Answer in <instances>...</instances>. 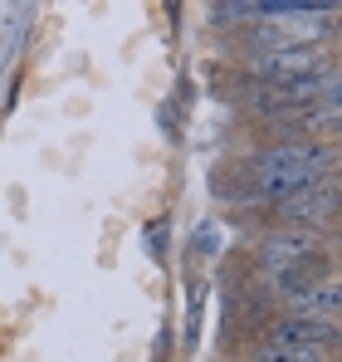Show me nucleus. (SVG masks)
I'll list each match as a JSON object with an SVG mask.
<instances>
[{"label":"nucleus","instance_id":"7ed1b4c3","mask_svg":"<svg viewBox=\"0 0 342 362\" xmlns=\"http://www.w3.org/2000/svg\"><path fill=\"white\" fill-rule=\"evenodd\" d=\"M269 211V226H288V230H318V235H333V226L342 221V186L338 181H323L303 196H288L279 206H264Z\"/></svg>","mask_w":342,"mask_h":362},{"label":"nucleus","instance_id":"39448f33","mask_svg":"<svg viewBox=\"0 0 342 362\" xmlns=\"http://www.w3.org/2000/svg\"><path fill=\"white\" fill-rule=\"evenodd\" d=\"M284 313H293V318H318V323H338L342 328V269H328L303 294H293L284 303Z\"/></svg>","mask_w":342,"mask_h":362},{"label":"nucleus","instance_id":"423d86ee","mask_svg":"<svg viewBox=\"0 0 342 362\" xmlns=\"http://www.w3.org/2000/svg\"><path fill=\"white\" fill-rule=\"evenodd\" d=\"M269 343H308V348H342V328L338 323H318V318H293V313H279L259 328Z\"/></svg>","mask_w":342,"mask_h":362},{"label":"nucleus","instance_id":"f257e3e1","mask_svg":"<svg viewBox=\"0 0 342 362\" xmlns=\"http://www.w3.org/2000/svg\"><path fill=\"white\" fill-rule=\"evenodd\" d=\"M333 177H342V147L308 142V137H279V142L249 152L240 167L244 201H259V206H279V201L303 196Z\"/></svg>","mask_w":342,"mask_h":362},{"label":"nucleus","instance_id":"0eeeda50","mask_svg":"<svg viewBox=\"0 0 342 362\" xmlns=\"http://www.w3.org/2000/svg\"><path fill=\"white\" fill-rule=\"evenodd\" d=\"M318 108H333V113H342V59L318 78Z\"/></svg>","mask_w":342,"mask_h":362},{"label":"nucleus","instance_id":"f03ea898","mask_svg":"<svg viewBox=\"0 0 342 362\" xmlns=\"http://www.w3.org/2000/svg\"><path fill=\"white\" fill-rule=\"evenodd\" d=\"M338 64L333 49L308 45V49H264V54H240V78L259 88H288L303 78H323Z\"/></svg>","mask_w":342,"mask_h":362},{"label":"nucleus","instance_id":"20e7f679","mask_svg":"<svg viewBox=\"0 0 342 362\" xmlns=\"http://www.w3.org/2000/svg\"><path fill=\"white\" fill-rule=\"evenodd\" d=\"M328 245H333V235L269 226V230L254 240V259H259L264 274H284V269H298V264H308V259H328Z\"/></svg>","mask_w":342,"mask_h":362}]
</instances>
